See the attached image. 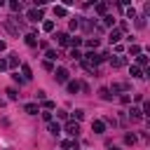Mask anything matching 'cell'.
Here are the masks:
<instances>
[{
	"label": "cell",
	"instance_id": "1",
	"mask_svg": "<svg viewBox=\"0 0 150 150\" xmlns=\"http://www.w3.org/2000/svg\"><path fill=\"white\" fill-rule=\"evenodd\" d=\"M68 75H70V73H68L66 68H54V77H56L59 84H66V82H68Z\"/></svg>",
	"mask_w": 150,
	"mask_h": 150
},
{
	"label": "cell",
	"instance_id": "2",
	"mask_svg": "<svg viewBox=\"0 0 150 150\" xmlns=\"http://www.w3.org/2000/svg\"><path fill=\"white\" fill-rule=\"evenodd\" d=\"M26 19H28V21H33V23H35V21H40V19H42V9L30 7V9L26 12Z\"/></svg>",
	"mask_w": 150,
	"mask_h": 150
},
{
	"label": "cell",
	"instance_id": "3",
	"mask_svg": "<svg viewBox=\"0 0 150 150\" xmlns=\"http://www.w3.org/2000/svg\"><path fill=\"white\" fill-rule=\"evenodd\" d=\"M66 134H70V136L75 138V136L80 134V122H75V120H73V122H68V124H66Z\"/></svg>",
	"mask_w": 150,
	"mask_h": 150
},
{
	"label": "cell",
	"instance_id": "4",
	"mask_svg": "<svg viewBox=\"0 0 150 150\" xmlns=\"http://www.w3.org/2000/svg\"><path fill=\"white\" fill-rule=\"evenodd\" d=\"M110 66H112V68H122V66H127V59H124L122 54H117V56H110Z\"/></svg>",
	"mask_w": 150,
	"mask_h": 150
},
{
	"label": "cell",
	"instance_id": "5",
	"mask_svg": "<svg viewBox=\"0 0 150 150\" xmlns=\"http://www.w3.org/2000/svg\"><path fill=\"white\" fill-rule=\"evenodd\" d=\"M2 26H5V30H7L9 35H19V28L12 23V19H5V21H2Z\"/></svg>",
	"mask_w": 150,
	"mask_h": 150
},
{
	"label": "cell",
	"instance_id": "6",
	"mask_svg": "<svg viewBox=\"0 0 150 150\" xmlns=\"http://www.w3.org/2000/svg\"><path fill=\"white\" fill-rule=\"evenodd\" d=\"M108 40H110V45L120 42V40H122V30H120V28H112V30L108 33Z\"/></svg>",
	"mask_w": 150,
	"mask_h": 150
},
{
	"label": "cell",
	"instance_id": "7",
	"mask_svg": "<svg viewBox=\"0 0 150 150\" xmlns=\"http://www.w3.org/2000/svg\"><path fill=\"white\" fill-rule=\"evenodd\" d=\"M80 87H82V84H80L77 80H68V82H66V89H68V94H77V91H80Z\"/></svg>",
	"mask_w": 150,
	"mask_h": 150
},
{
	"label": "cell",
	"instance_id": "8",
	"mask_svg": "<svg viewBox=\"0 0 150 150\" xmlns=\"http://www.w3.org/2000/svg\"><path fill=\"white\" fill-rule=\"evenodd\" d=\"M91 131H94V134H103V131H105V122H103V120H94V122H91Z\"/></svg>",
	"mask_w": 150,
	"mask_h": 150
},
{
	"label": "cell",
	"instance_id": "9",
	"mask_svg": "<svg viewBox=\"0 0 150 150\" xmlns=\"http://www.w3.org/2000/svg\"><path fill=\"white\" fill-rule=\"evenodd\" d=\"M23 40H26V45H28V47H38V35H35V33H26V35H23Z\"/></svg>",
	"mask_w": 150,
	"mask_h": 150
},
{
	"label": "cell",
	"instance_id": "10",
	"mask_svg": "<svg viewBox=\"0 0 150 150\" xmlns=\"http://www.w3.org/2000/svg\"><path fill=\"white\" fill-rule=\"evenodd\" d=\"M56 40H59V45H61V47H68L70 35H68V33H56Z\"/></svg>",
	"mask_w": 150,
	"mask_h": 150
},
{
	"label": "cell",
	"instance_id": "11",
	"mask_svg": "<svg viewBox=\"0 0 150 150\" xmlns=\"http://www.w3.org/2000/svg\"><path fill=\"white\" fill-rule=\"evenodd\" d=\"M127 89H129V84H127V82H115L108 91H112V94H115V91H127Z\"/></svg>",
	"mask_w": 150,
	"mask_h": 150
},
{
	"label": "cell",
	"instance_id": "12",
	"mask_svg": "<svg viewBox=\"0 0 150 150\" xmlns=\"http://www.w3.org/2000/svg\"><path fill=\"white\" fill-rule=\"evenodd\" d=\"M23 110H26L28 115H38V112H40V105H38V103H26Z\"/></svg>",
	"mask_w": 150,
	"mask_h": 150
},
{
	"label": "cell",
	"instance_id": "13",
	"mask_svg": "<svg viewBox=\"0 0 150 150\" xmlns=\"http://www.w3.org/2000/svg\"><path fill=\"white\" fill-rule=\"evenodd\" d=\"M129 117H131V120H134V122H138V120H141V117H143V112H141V108H136V105H134V108H131V110H129Z\"/></svg>",
	"mask_w": 150,
	"mask_h": 150
},
{
	"label": "cell",
	"instance_id": "14",
	"mask_svg": "<svg viewBox=\"0 0 150 150\" xmlns=\"http://www.w3.org/2000/svg\"><path fill=\"white\" fill-rule=\"evenodd\" d=\"M136 66H138V68H145V66H148V56H145L143 52L136 56Z\"/></svg>",
	"mask_w": 150,
	"mask_h": 150
},
{
	"label": "cell",
	"instance_id": "15",
	"mask_svg": "<svg viewBox=\"0 0 150 150\" xmlns=\"http://www.w3.org/2000/svg\"><path fill=\"white\" fill-rule=\"evenodd\" d=\"M49 134H52V136H59V134H61V124H59V122H49Z\"/></svg>",
	"mask_w": 150,
	"mask_h": 150
},
{
	"label": "cell",
	"instance_id": "16",
	"mask_svg": "<svg viewBox=\"0 0 150 150\" xmlns=\"http://www.w3.org/2000/svg\"><path fill=\"white\" fill-rule=\"evenodd\" d=\"M21 73H23V80H30V77H33V70H30V66H28V63H23V66H21Z\"/></svg>",
	"mask_w": 150,
	"mask_h": 150
},
{
	"label": "cell",
	"instance_id": "17",
	"mask_svg": "<svg viewBox=\"0 0 150 150\" xmlns=\"http://www.w3.org/2000/svg\"><path fill=\"white\" fill-rule=\"evenodd\" d=\"M54 108H56V103H54V101H49V98H45V101H42V110H49V112H52Z\"/></svg>",
	"mask_w": 150,
	"mask_h": 150
},
{
	"label": "cell",
	"instance_id": "18",
	"mask_svg": "<svg viewBox=\"0 0 150 150\" xmlns=\"http://www.w3.org/2000/svg\"><path fill=\"white\" fill-rule=\"evenodd\" d=\"M66 14H68V12H66L63 5H56V7H54V16H66Z\"/></svg>",
	"mask_w": 150,
	"mask_h": 150
},
{
	"label": "cell",
	"instance_id": "19",
	"mask_svg": "<svg viewBox=\"0 0 150 150\" xmlns=\"http://www.w3.org/2000/svg\"><path fill=\"white\" fill-rule=\"evenodd\" d=\"M42 30H45V33H52V30H54V21H49V19L42 21Z\"/></svg>",
	"mask_w": 150,
	"mask_h": 150
},
{
	"label": "cell",
	"instance_id": "20",
	"mask_svg": "<svg viewBox=\"0 0 150 150\" xmlns=\"http://www.w3.org/2000/svg\"><path fill=\"white\" fill-rule=\"evenodd\" d=\"M56 59H59V54H56V49H47V61H49V63H54Z\"/></svg>",
	"mask_w": 150,
	"mask_h": 150
},
{
	"label": "cell",
	"instance_id": "21",
	"mask_svg": "<svg viewBox=\"0 0 150 150\" xmlns=\"http://www.w3.org/2000/svg\"><path fill=\"white\" fill-rule=\"evenodd\" d=\"M129 73H131V77H143V70H141L138 66H131V68H129Z\"/></svg>",
	"mask_w": 150,
	"mask_h": 150
},
{
	"label": "cell",
	"instance_id": "22",
	"mask_svg": "<svg viewBox=\"0 0 150 150\" xmlns=\"http://www.w3.org/2000/svg\"><path fill=\"white\" fill-rule=\"evenodd\" d=\"M9 9H12V12H21V9H23V5H21V2H16V0H12V2H9Z\"/></svg>",
	"mask_w": 150,
	"mask_h": 150
},
{
	"label": "cell",
	"instance_id": "23",
	"mask_svg": "<svg viewBox=\"0 0 150 150\" xmlns=\"http://www.w3.org/2000/svg\"><path fill=\"white\" fill-rule=\"evenodd\" d=\"M103 26H108V28H112V26H115V19H112L110 14H105V16H103Z\"/></svg>",
	"mask_w": 150,
	"mask_h": 150
},
{
	"label": "cell",
	"instance_id": "24",
	"mask_svg": "<svg viewBox=\"0 0 150 150\" xmlns=\"http://www.w3.org/2000/svg\"><path fill=\"white\" fill-rule=\"evenodd\" d=\"M84 45H87V47H89V49H91V52H94V49H96V47H98V40H96V38H89V40H87V42H84Z\"/></svg>",
	"mask_w": 150,
	"mask_h": 150
},
{
	"label": "cell",
	"instance_id": "25",
	"mask_svg": "<svg viewBox=\"0 0 150 150\" xmlns=\"http://www.w3.org/2000/svg\"><path fill=\"white\" fill-rule=\"evenodd\" d=\"M96 12L105 16V12H108V5H105V2H98V5H96Z\"/></svg>",
	"mask_w": 150,
	"mask_h": 150
},
{
	"label": "cell",
	"instance_id": "26",
	"mask_svg": "<svg viewBox=\"0 0 150 150\" xmlns=\"http://www.w3.org/2000/svg\"><path fill=\"white\" fill-rule=\"evenodd\" d=\"M68 45H70L73 49H77V47L82 45V38H70V42H68Z\"/></svg>",
	"mask_w": 150,
	"mask_h": 150
},
{
	"label": "cell",
	"instance_id": "27",
	"mask_svg": "<svg viewBox=\"0 0 150 150\" xmlns=\"http://www.w3.org/2000/svg\"><path fill=\"white\" fill-rule=\"evenodd\" d=\"M7 66H12V68H16V66H19V59H16V54H12V56L7 59Z\"/></svg>",
	"mask_w": 150,
	"mask_h": 150
},
{
	"label": "cell",
	"instance_id": "28",
	"mask_svg": "<svg viewBox=\"0 0 150 150\" xmlns=\"http://www.w3.org/2000/svg\"><path fill=\"white\" fill-rule=\"evenodd\" d=\"M98 94H101V98H103V101H110V98H112V94H110V91H108L105 87H103V89H101Z\"/></svg>",
	"mask_w": 150,
	"mask_h": 150
},
{
	"label": "cell",
	"instance_id": "29",
	"mask_svg": "<svg viewBox=\"0 0 150 150\" xmlns=\"http://www.w3.org/2000/svg\"><path fill=\"white\" fill-rule=\"evenodd\" d=\"M68 28H70V30H77V28H80V19H70Z\"/></svg>",
	"mask_w": 150,
	"mask_h": 150
},
{
	"label": "cell",
	"instance_id": "30",
	"mask_svg": "<svg viewBox=\"0 0 150 150\" xmlns=\"http://www.w3.org/2000/svg\"><path fill=\"white\" fill-rule=\"evenodd\" d=\"M73 120H75V122L84 120V110H75V112H73Z\"/></svg>",
	"mask_w": 150,
	"mask_h": 150
},
{
	"label": "cell",
	"instance_id": "31",
	"mask_svg": "<svg viewBox=\"0 0 150 150\" xmlns=\"http://www.w3.org/2000/svg\"><path fill=\"white\" fill-rule=\"evenodd\" d=\"M52 117H54V115H52V112H49V110H42V120H45V122H47V124H49V122H54V120H52Z\"/></svg>",
	"mask_w": 150,
	"mask_h": 150
},
{
	"label": "cell",
	"instance_id": "32",
	"mask_svg": "<svg viewBox=\"0 0 150 150\" xmlns=\"http://www.w3.org/2000/svg\"><path fill=\"white\" fill-rule=\"evenodd\" d=\"M124 143H127V145H134V143H136V136H134V134H127V136H124Z\"/></svg>",
	"mask_w": 150,
	"mask_h": 150
},
{
	"label": "cell",
	"instance_id": "33",
	"mask_svg": "<svg viewBox=\"0 0 150 150\" xmlns=\"http://www.w3.org/2000/svg\"><path fill=\"white\" fill-rule=\"evenodd\" d=\"M136 28H145V16H136Z\"/></svg>",
	"mask_w": 150,
	"mask_h": 150
},
{
	"label": "cell",
	"instance_id": "34",
	"mask_svg": "<svg viewBox=\"0 0 150 150\" xmlns=\"http://www.w3.org/2000/svg\"><path fill=\"white\" fill-rule=\"evenodd\" d=\"M129 54L138 56V54H141V47H138V45H131V47H129Z\"/></svg>",
	"mask_w": 150,
	"mask_h": 150
},
{
	"label": "cell",
	"instance_id": "35",
	"mask_svg": "<svg viewBox=\"0 0 150 150\" xmlns=\"http://www.w3.org/2000/svg\"><path fill=\"white\" fill-rule=\"evenodd\" d=\"M70 59H73V61H82V54H80L77 49H73V52H70Z\"/></svg>",
	"mask_w": 150,
	"mask_h": 150
},
{
	"label": "cell",
	"instance_id": "36",
	"mask_svg": "<svg viewBox=\"0 0 150 150\" xmlns=\"http://www.w3.org/2000/svg\"><path fill=\"white\" fill-rule=\"evenodd\" d=\"M80 26H82L84 30H91V21H89V19H84V21H80Z\"/></svg>",
	"mask_w": 150,
	"mask_h": 150
},
{
	"label": "cell",
	"instance_id": "37",
	"mask_svg": "<svg viewBox=\"0 0 150 150\" xmlns=\"http://www.w3.org/2000/svg\"><path fill=\"white\" fill-rule=\"evenodd\" d=\"M7 96H9L12 101H16V96H19V94H16V89H12V87H9V89H7Z\"/></svg>",
	"mask_w": 150,
	"mask_h": 150
},
{
	"label": "cell",
	"instance_id": "38",
	"mask_svg": "<svg viewBox=\"0 0 150 150\" xmlns=\"http://www.w3.org/2000/svg\"><path fill=\"white\" fill-rule=\"evenodd\" d=\"M127 19H136V9H134V7L127 9Z\"/></svg>",
	"mask_w": 150,
	"mask_h": 150
},
{
	"label": "cell",
	"instance_id": "39",
	"mask_svg": "<svg viewBox=\"0 0 150 150\" xmlns=\"http://www.w3.org/2000/svg\"><path fill=\"white\" fill-rule=\"evenodd\" d=\"M42 68H45V70H49V73H54V63H49V61H45V63H42Z\"/></svg>",
	"mask_w": 150,
	"mask_h": 150
},
{
	"label": "cell",
	"instance_id": "40",
	"mask_svg": "<svg viewBox=\"0 0 150 150\" xmlns=\"http://www.w3.org/2000/svg\"><path fill=\"white\" fill-rule=\"evenodd\" d=\"M129 101H131V96H129V94H122V96H120V103H124V105H127Z\"/></svg>",
	"mask_w": 150,
	"mask_h": 150
},
{
	"label": "cell",
	"instance_id": "41",
	"mask_svg": "<svg viewBox=\"0 0 150 150\" xmlns=\"http://www.w3.org/2000/svg\"><path fill=\"white\" fill-rule=\"evenodd\" d=\"M56 117H59V120H68V112H66V110H56Z\"/></svg>",
	"mask_w": 150,
	"mask_h": 150
},
{
	"label": "cell",
	"instance_id": "42",
	"mask_svg": "<svg viewBox=\"0 0 150 150\" xmlns=\"http://www.w3.org/2000/svg\"><path fill=\"white\" fill-rule=\"evenodd\" d=\"M9 66H7V59H0V70H7Z\"/></svg>",
	"mask_w": 150,
	"mask_h": 150
},
{
	"label": "cell",
	"instance_id": "43",
	"mask_svg": "<svg viewBox=\"0 0 150 150\" xmlns=\"http://www.w3.org/2000/svg\"><path fill=\"white\" fill-rule=\"evenodd\" d=\"M12 77H14V82H19V84H23V82H26L23 77H19V73H16V75H12Z\"/></svg>",
	"mask_w": 150,
	"mask_h": 150
},
{
	"label": "cell",
	"instance_id": "44",
	"mask_svg": "<svg viewBox=\"0 0 150 150\" xmlns=\"http://www.w3.org/2000/svg\"><path fill=\"white\" fill-rule=\"evenodd\" d=\"M5 49H7V45H5L2 40H0V52H5Z\"/></svg>",
	"mask_w": 150,
	"mask_h": 150
},
{
	"label": "cell",
	"instance_id": "45",
	"mask_svg": "<svg viewBox=\"0 0 150 150\" xmlns=\"http://www.w3.org/2000/svg\"><path fill=\"white\" fill-rule=\"evenodd\" d=\"M112 150H120V148H112Z\"/></svg>",
	"mask_w": 150,
	"mask_h": 150
}]
</instances>
